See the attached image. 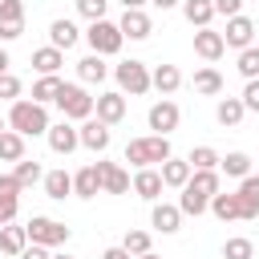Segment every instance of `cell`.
<instances>
[{
  "label": "cell",
  "instance_id": "1",
  "mask_svg": "<svg viewBox=\"0 0 259 259\" xmlns=\"http://www.w3.org/2000/svg\"><path fill=\"white\" fill-rule=\"evenodd\" d=\"M49 105H40V101H24V97H16L12 101V109H8V130H16V134H24V138H40V134H49Z\"/></svg>",
  "mask_w": 259,
  "mask_h": 259
},
{
  "label": "cell",
  "instance_id": "2",
  "mask_svg": "<svg viewBox=\"0 0 259 259\" xmlns=\"http://www.w3.org/2000/svg\"><path fill=\"white\" fill-rule=\"evenodd\" d=\"M170 154H174V150H170V138H166V134H150V138H130V142H125V162H130L134 170H142V166H162Z\"/></svg>",
  "mask_w": 259,
  "mask_h": 259
},
{
  "label": "cell",
  "instance_id": "3",
  "mask_svg": "<svg viewBox=\"0 0 259 259\" xmlns=\"http://www.w3.org/2000/svg\"><path fill=\"white\" fill-rule=\"evenodd\" d=\"M113 77H117V89L121 93H130V97H142V93H150L154 89V81H150V69L142 65V61H121V65H113Z\"/></svg>",
  "mask_w": 259,
  "mask_h": 259
},
{
  "label": "cell",
  "instance_id": "4",
  "mask_svg": "<svg viewBox=\"0 0 259 259\" xmlns=\"http://www.w3.org/2000/svg\"><path fill=\"white\" fill-rule=\"evenodd\" d=\"M85 40H89V49L101 53V57H113V53H121V45H125V36H121V28H117L113 20H93V24L85 28Z\"/></svg>",
  "mask_w": 259,
  "mask_h": 259
},
{
  "label": "cell",
  "instance_id": "5",
  "mask_svg": "<svg viewBox=\"0 0 259 259\" xmlns=\"http://www.w3.org/2000/svg\"><path fill=\"white\" fill-rule=\"evenodd\" d=\"M24 231H28V243H40V247H65L69 243V227L49 219V214H32Z\"/></svg>",
  "mask_w": 259,
  "mask_h": 259
},
{
  "label": "cell",
  "instance_id": "6",
  "mask_svg": "<svg viewBox=\"0 0 259 259\" xmlns=\"http://www.w3.org/2000/svg\"><path fill=\"white\" fill-rule=\"evenodd\" d=\"M57 105H61V113H65L69 121H85V117H93V105H97V97H89L81 85H61V93H57Z\"/></svg>",
  "mask_w": 259,
  "mask_h": 259
},
{
  "label": "cell",
  "instance_id": "7",
  "mask_svg": "<svg viewBox=\"0 0 259 259\" xmlns=\"http://www.w3.org/2000/svg\"><path fill=\"white\" fill-rule=\"evenodd\" d=\"M146 121H150V130H154V134H166V138H170V134L178 130V121H182V109H178L170 97H162V101H154V105H150Z\"/></svg>",
  "mask_w": 259,
  "mask_h": 259
},
{
  "label": "cell",
  "instance_id": "8",
  "mask_svg": "<svg viewBox=\"0 0 259 259\" xmlns=\"http://www.w3.org/2000/svg\"><path fill=\"white\" fill-rule=\"evenodd\" d=\"M45 138H49V150H53V154H65V158L81 146V130H77L69 117H65V121H57V125H49V134H45Z\"/></svg>",
  "mask_w": 259,
  "mask_h": 259
},
{
  "label": "cell",
  "instance_id": "9",
  "mask_svg": "<svg viewBox=\"0 0 259 259\" xmlns=\"http://www.w3.org/2000/svg\"><path fill=\"white\" fill-rule=\"evenodd\" d=\"M93 166L101 174V194H125V190H134V178H130L125 166H117V162H93Z\"/></svg>",
  "mask_w": 259,
  "mask_h": 259
},
{
  "label": "cell",
  "instance_id": "10",
  "mask_svg": "<svg viewBox=\"0 0 259 259\" xmlns=\"http://www.w3.org/2000/svg\"><path fill=\"white\" fill-rule=\"evenodd\" d=\"M24 32V0H0V40H16Z\"/></svg>",
  "mask_w": 259,
  "mask_h": 259
},
{
  "label": "cell",
  "instance_id": "11",
  "mask_svg": "<svg viewBox=\"0 0 259 259\" xmlns=\"http://www.w3.org/2000/svg\"><path fill=\"white\" fill-rule=\"evenodd\" d=\"M117 28H121V36H130V40H146V36L154 32V20H150L146 8H125L121 20H117Z\"/></svg>",
  "mask_w": 259,
  "mask_h": 259
},
{
  "label": "cell",
  "instance_id": "12",
  "mask_svg": "<svg viewBox=\"0 0 259 259\" xmlns=\"http://www.w3.org/2000/svg\"><path fill=\"white\" fill-rule=\"evenodd\" d=\"M223 40H227V49H239V53H243V49L255 40V20L243 16V12H239V16H227V32H223Z\"/></svg>",
  "mask_w": 259,
  "mask_h": 259
},
{
  "label": "cell",
  "instance_id": "13",
  "mask_svg": "<svg viewBox=\"0 0 259 259\" xmlns=\"http://www.w3.org/2000/svg\"><path fill=\"white\" fill-rule=\"evenodd\" d=\"M109 142H113V134H109V125H105L101 117H85V121H81V146H85V150L105 154Z\"/></svg>",
  "mask_w": 259,
  "mask_h": 259
},
{
  "label": "cell",
  "instance_id": "14",
  "mask_svg": "<svg viewBox=\"0 0 259 259\" xmlns=\"http://www.w3.org/2000/svg\"><path fill=\"white\" fill-rule=\"evenodd\" d=\"M162 190H166V182H162V170H154V166H142V170H134V194H138V198H146V202H158V198H162Z\"/></svg>",
  "mask_w": 259,
  "mask_h": 259
},
{
  "label": "cell",
  "instance_id": "15",
  "mask_svg": "<svg viewBox=\"0 0 259 259\" xmlns=\"http://www.w3.org/2000/svg\"><path fill=\"white\" fill-rule=\"evenodd\" d=\"M93 113H97L105 125H117V121L125 117V93H121V89L97 93V105H93Z\"/></svg>",
  "mask_w": 259,
  "mask_h": 259
},
{
  "label": "cell",
  "instance_id": "16",
  "mask_svg": "<svg viewBox=\"0 0 259 259\" xmlns=\"http://www.w3.org/2000/svg\"><path fill=\"white\" fill-rule=\"evenodd\" d=\"M194 53H198L202 61H219V57L227 53V40H223V32H214L210 24H206V28H194Z\"/></svg>",
  "mask_w": 259,
  "mask_h": 259
},
{
  "label": "cell",
  "instance_id": "17",
  "mask_svg": "<svg viewBox=\"0 0 259 259\" xmlns=\"http://www.w3.org/2000/svg\"><path fill=\"white\" fill-rule=\"evenodd\" d=\"M158 170H162V182H166L170 190H182V186L190 182V174H194V166H190L186 158H174V154H170V158H166Z\"/></svg>",
  "mask_w": 259,
  "mask_h": 259
},
{
  "label": "cell",
  "instance_id": "18",
  "mask_svg": "<svg viewBox=\"0 0 259 259\" xmlns=\"http://www.w3.org/2000/svg\"><path fill=\"white\" fill-rule=\"evenodd\" d=\"M150 223H154V231H162V235H174V231L182 227V206L154 202V210H150Z\"/></svg>",
  "mask_w": 259,
  "mask_h": 259
},
{
  "label": "cell",
  "instance_id": "19",
  "mask_svg": "<svg viewBox=\"0 0 259 259\" xmlns=\"http://www.w3.org/2000/svg\"><path fill=\"white\" fill-rule=\"evenodd\" d=\"M239 206H243V219H259V174H247L239 178Z\"/></svg>",
  "mask_w": 259,
  "mask_h": 259
},
{
  "label": "cell",
  "instance_id": "20",
  "mask_svg": "<svg viewBox=\"0 0 259 259\" xmlns=\"http://www.w3.org/2000/svg\"><path fill=\"white\" fill-rule=\"evenodd\" d=\"M77 77H81L85 85H101V81L109 77V65H105V57H101V53H89V57H81V61H77Z\"/></svg>",
  "mask_w": 259,
  "mask_h": 259
},
{
  "label": "cell",
  "instance_id": "21",
  "mask_svg": "<svg viewBox=\"0 0 259 259\" xmlns=\"http://www.w3.org/2000/svg\"><path fill=\"white\" fill-rule=\"evenodd\" d=\"M190 85H194V93H202V97H219V93H223V73H219L214 65H202V69H194Z\"/></svg>",
  "mask_w": 259,
  "mask_h": 259
},
{
  "label": "cell",
  "instance_id": "22",
  "mask_svg": "<svg viewBox=\"0 0 259 259\" xmlns=\"http://www.w3.org/2000/svg\"><path fill=\"white\" fill-rule=\"evenodd\" d=\"M73 194H77V198H97V194H101V174H97V166H81V170L73 174Z\"/></svg>",
  "mask_w": 259,
  "mask_h": 259
},
{
  "label": "cell",
  "instance_id": "23",
  "mask_svg": "<svg viewBox=\"0 0 259 259\" xmlns=\"http://www.w3.org/2000/svg\"><path fill=\"white\" fill-rule=\"evenodd\" d=\"M49 40L65 53V49H73V45L81 40V28H77L73 20H65V16H61V20H53V24H49Z\"/></svg>",
  "mask_w": 259,
  "mask_h": 259
},
{
  "label": "cell",
  "instance_id": "24",
  "mask_svg": "<svg viewBox=\"0 0 259 259\" xmlns=\"http://www.w3.org/2000/svg\"><path fill=\"white\" fill-rule=\"evenodd\" d=\"M243 113H247L243 97H223V101L214 105V117H219V125H223V130H235V125L243 121Z\"/></svg>",
  "mask_w": 259,
  "mask_h": 259
},
{
  "label": "cell",
  "instance_id": "25",
  "mask_svg": "<svg viewBox=\"0 0 259 259\" xmlns=\"http://www.w3.org/2000/svg\"><path fill=\"white\" fill-rule=\"evenodd\" d=\"M45 194H49L53 202H65V198L73 194V174H69V170H49V174H45Z\"/></svg>",
  "mask_w": 259,
  "mask_h": 259
},
{
  "label": "cell",
  "instance_id": "26",
  "mask_svg": "<svg viewBox=\"0 0 259 259\" xmlns=\"http://www.w3.org/2000/svg\"><path fill=\"white\" fill-rule=\"evenodd\" d=\"M210 214L219 223H231V219H243V206H239V194H210Z\"/></svg>",
  "mask_w": 259,
  "mask_h": 259
},
{
  "label": "cell",
  "instance_id": "27",
  "mask_svg": "<svg viewBox=\"0 0 259 259\" xmlns=\"http://www.w3.org/2000/svg\"><path fill=\"white\" fill-rule=\"evenodd\" d=\"M182 16H186L194 28H206L219 12H214V0H182Z\"/></svg>",
  "mask_w": 259,
  "mask_h": 259
},
{
  "label": "cell",
  "instance_id": "28",
  "mask_svg": "<svg viewBox=\"0 0 259 259\" xmlns=\"http://www.w3.org/2000/svg\"><path fill=\"white\" fill-rule=\"evenodd\" d=\"M150 81H154V89H158L162 97H170V93H178L182 73H178V65H158V69L150 73Z\"/></svg>",
  "mask_w": 259,
  "mask_h": 259
},
{
  "label": "cell",
  "instance_id": "29",
  "mask_svg": "<svg viewBox=\"0 0 259 259\" xmlns=\"http://www.w3.org/2000/svg\"><path fill=\"white\" fill-rule=\"evenodd\" d=\"M61 65H65V53H61L57 45H45V49L32 53V69H36L40 77H45V73H57Z\"/></svg>",
  "mask_w": 259,
  "mask_h": 259
},
{
  "label": "cell",
  "instance_id": "30",
  "mask_svg": "<svg viewBox=\"0 0 259 259\" xmlns=\"http://www.w3.org/2000/svg\"><path fill=\"white\" fill-rule=\"evenodd\" d=\"M24 247H28V231H24V227H8V223H4V231H0V255H12V259H16Z\"/></svg>",
  "mask_w": 259,
  "mask_h": 259
},
{
  "label": "cell",
  "instance_id": "31",
  "mask_svg": "<svg viewBox=\"0 0 259 259\" xmlns=\"http://www.w3.org/2000/svg\"><path fill=\"white\" fill-rule=\"evenodd\" d=\"M20 158H24V134L4 130L0 134V162H20Z\"/></svg>",
  "mask_w": 259,
  "mask_h": 259
},
{
  "label": "cell",
  "instance_id": "32",
  "mask_svg": "<svg viewBox=\"0 0 259 259\" xmlns=\"http://www.w3.org/2000/svg\"><path fill=\"white\" fill-rule=\"evenodd\" d=\"M61 85H65V81H61L57 73H45V77H40V81L32 85V101H40V105H49V101H57V93H61Z\"/></svg>",
  "mask_w": 259,
  "mask_h": 259
},
{
  "label": "cell",
  "instance_id": "33",
  "mask_svg": "<svg viewBox=\"0 0 259 259\" xmlns=\"http://www.w3.org/2000/svg\"><path fill=\"white\" fill-rule=\"evenodd\" d=\"M186 162H190L194 170H219V162H223V154H219L214 146H194V150L186 154Z\"/></svg>",
  "mask_w": 259,
  "mask_h": 259
},
{
  "label": "cell",
  "instance_id": "34",
  "mask_svg": "<svg viewBox=\"0 0 259 259\" xmlns=\"http://www.w3.org/2000/svg\"><path fill=\"white\" fill-rule=\"evenodd\" d=\"M219 170H223L227 178H247V174H251V158H247L243 150H231V154L219 162Z\"/></svg>",
  "mask_w": 259,
  "mask_h": 259
},
{
  "label": "cell",
  "instance_id": "35",
  "mask_svg": "<svg viewBox=\"0 0 259 259\" xmlns=\"http://www.w3.org/2000/svg\"><path fill=\"white\" fill-rule=\"evenodd\" d=\"M178 206H182V214H206L210 210V198L206 194H198V190H190V186H182V194H178Z\"/></svg>",
  "mask_w": 259,
  "mask_h": 259
},
{
  "label": "cell",
  "instance_id": "36",
  "mask_svg": "<svg viewBox=\"0 0 259 259\" xmlns=\"http://www.w3.org/2000/svg\"><path fill=\"white\" fill-rule=\"evenodd\" d=\"M12 174L20 178V186H24V190H28L32 182H45V170H40V162H36V158H20Z\"/></svg>",
  "mask_w": 259,
  "mask_h": 259
},
{
  "label": "cell",
  "instance_id": "37",
  "mask_svg": "<svg viewBox=\"0 0 259 259\" xmlns=\"http://www.w3.org/2000/svg\"><path fill=\"white\" fill-rule=\"evenodd\" d=\"M190 190H198V194H219V170H194L190 174V182H186Z\"/></svg>",
  "mask_w": 259,
  "mask_h": 259
},
{
  "label": "cell",
  "instance_id": "38",
  "mask_svg": "<svg viewBox=\"0 0 259 259\" xmlns=\"http://www.w3.org/2000/svg\"><path fill=\"white\" fill-rule=\"evenodd\" d=\"M251 255H255V243L243 239V235H235V239L223 243V259H251Z\"/></svg>",
  "mask_w": 259,
  "mask_h": 259
},
{
  "label": "cell",
  "instance_id": "39",
  "mask_svg": "<svg viewBox=\"0 0 259 259\" xmlns=\"http://www.w3.org/2000/svg\"><path fill=\"white\" fill-rule=\"evenodd\" d=\"M239 73H243L247 81L259 77V49H255V45H247V49L239 53Z\"/></svg>",
  "mask_w": 259,
  "mask_h": 259
},
{
  "label": "cell",
  "instance_id": "40",
  "mask_svg": "<svg viewBox=\"0 0 259 259\" xmlns=\"http://www.w3.org/2000/svg\"><path fill=\"white\" fill-rule=\"evenodd\" d=\"M121 247H125L130 255H146V251H150V231H125Z\"/></svg>",
  "mask_w": 259,
  "mask_h": 259
},
{
  "label": "cell",
  "instance_id": "41",
  "mask_svg": "<svg viewBox=\"0 0 259 259\" xmlns=\"http://www.w3.org/2000/svg\"><path fill=\"white\" fill-rule=\"evenodd\" d=\"M105 8H109V0H77V12L93 24V20H105Z\"/></svg>",
  "mask_w": 259,
  "mask_h": 259
},
{
  "label": "cell",
  "instance_id": "42",
  "mask_svg": "<svg viewBox=\"0 0 259 259\" xmlns=\"http://www.w3.org/2000/svg\"><path fill=\"white\" fill-rule=\"evenodd\" d=\"M20 97V77L16 73H0V101H16Z\"/></svg>",
  "mask_w": 259,
  "mask_h": 259
},
{
  "label": "cell",
  "instance_id": "43",
  "mask_svg": "<svg viewBox=\"0 0 259 259\" xmlns=\"http://www.w3.org/2000/svg\"><path fill=\"white\" fill-rule=\"evenodd\" d=\"M16 210H20V194H0V219H4V223H12V219H16Z\"/></svg>",
  "mask_w": 259,
  "mask_h": 259
},
{
  "label": "cell",
  "instance_id": "44",
  "mask_svg": "<svg viewBox=\"0 0 259 259\" xmlns=\"http://www.w3.org/2000/svg\"><path fill=\"white\" fill-rule=\"evenodd\" d=\"M243 105H247V113H259V77L247 81V89H243Z\"/></svg>",
  "mask_w": 259,
  "mask_h": 259
},
{
  "label": "cell",
  "instance_id": "45",
  "mask_svg": "<svg viewBox=\"0 0 259 259\" xmlns=\"http://www.w3.org/2000/svg\"><path fill=\"white\" fill-rule=\"evenodd\" d=\"M214 12L219 16H239L243 12V0H214Z\"/></svg>",
  "mask_w": 259,
  "mask_h": 259
},
{
  "label": "cell",
  "instance_id": "46",
  "mask_svg": "<svg viewBox=\"0 0 259 259\" xmlns=\"http://www.w3.org/2000/svg\"><path fill=\"white\" fill-rule=\"evenodd\" d=\"M24 186H20V178L16 174H0V194H20Z\"/></svg>",
  "mask_w": 259,
  "mask_h": 259
},
{
  "label": "cell",
  "instance_id": "47",
  "mask_svg": "<svg viewBox=\"0 0 259 259\" xmlns=\"http://www.w3.org/2000/svg\"><path fill=\"white\" fill-rule=\"evenodd\" d=\"M16 259H53V255H49V247H40V243H28V247H24Z\"/></svg>",
  "mask_w": 259,
  "mask_h": 259
},
{
  "label": "cell",
  "instance_id": "48",
  "mask_svg": "<svg viewBox=\"0 0 259 259\" xmlns=\"http://www.w3.org/2000/svg\"><path fill=\"white\" fill-rule=\"evenodd\" d=\"M101 259H134V255H130L125 247H105V251H101Z\"/></svg>",
  "mask_w": 259,
  "mask_h": 259
},
{
  "label": "cell",
  "instance_id": "49",
  "mask_svg": "<svg viewBox=\"0 0 259 259\" xmlns=\"http://www.w3.org/2000/svg\"><path fill=\"white\" fill-rule=\"evenodd\" d=\"M150 4H154V8H162V12H170V8H178L182 0H150Z\"/></svg>",
  "mask_w": 259,
  "mask_h": 259
},
{
  "label": "cell",
  "instance_id": "50",
  "mask_svg": "<svg viewBox=\"0 0 259 259\" xmlns=\"http://www.w3.org/2000/svg\"><path fill=\"white\" fill-rule=\"evenodd\" d=\"M8 65H12V57H8V49L0 45V73H8Z\"/></svg>",
  "mask_w": 259,
  "mask_h": 259
},
{
  "label": "cell",
  "instance_id": "51",
  "mask_svg": "<svg viewBox=\"0 0 259 259\" xmlns=\"http://www.w3.org/2000/svg\"><path fill=\"white\" fill-rule=\"evenodd\" d=\"M121 4H125V8H146L150 0H121Z\"/></svg>",
  "mask_w": 259,
  "mask_h": 259
},
{
  "label": "cell",
  "instance_id": "52",
  "mask_svg": "<svg viewBox=\"0 0 259 259\" xmlns=\"http://www.w3.org/2000/svg\"><path fill=\"white\" fill-rule=\"evenodd\" d=\"M134 259H162V255H154V251H146V255H134Z\"/></svg>",
  "mask_w": 259,
  "mask_h": 259
},
{
  "label": "cell",
  "instance_id": "53",
  "mask_svg": "<svg viewBox=\"0 0 259 259\" xmlns=\"http://www.w3.org/2000/svg\"><path fill=\"white\" fill-rule=\"evenodd\" d=\"M4 130H8V117H0V134H4Z\"/></svg>",
  "mask_w": 259,
  "mask_h": 259
},
{
  "label": "cell",
  "instance_id": "54",
  "mask_svg": "<svg viewBox=\"0 0 259 259\" xmlns=\"http://www.w3.org/2000/svg\"><path fill=\"white\" fill-rule=\"evenodd\" d=\"M53 259H73V255H53Z\"/></svg>",
  "mask_w": 259,
  "mask_h": 259
},
{
  "label": "cell",
  "instance_id": "55",
  "mask_svg": "<svg viewBox=\"0 0 259 259\" xmlns=\"http://www.w3.org/2000/svg\"><path fill=\"white\" fill-rule=\"evenodd\" d=\"M0 231H4V219H0Z\"/></svg>",
  "mask_w": 259,
  "mask_h": 259
}]
</instances>
